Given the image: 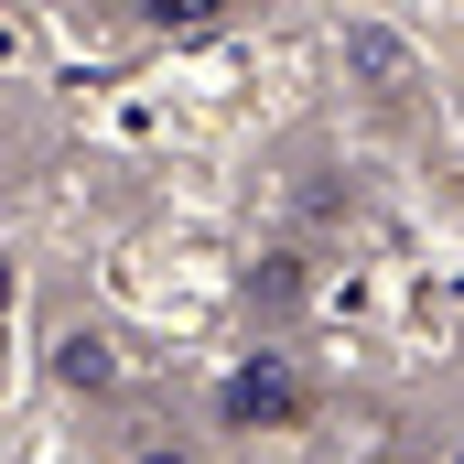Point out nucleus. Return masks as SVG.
Returning <instances> with one entry per match:
<instances>
[{
	"label": "nucleus",
	"mask_w": 464,
	"mask_h": 464,
	"mask_svg": "<svg viewBox=\"0 0 464 464\" xmlns=\"http://www.w3.org/2000/svg\"><path fill=\"white\" fill-rule=\"evenodd\" d=\"M292 411H303V378H292L281 356H248V367L227 378V421H237V432H259V421H292Z\"/></svg>",
	"instance_id": "nucleus-1"
},
{
	"label": "nucleus",
	"mask_w": 464,
	"mask_h": 464,
	"mask_svg": "<svg viewBox=\"0 0 464 464\" xmlns=\"http://www.w3.org/2000/svg\"><path fill=\"white\" fill-rule=\"evenodd\" d=\"M140 464H184V454H140Z\"/></svg>",
	"instance_id": "nucleus-3"
},
{
	"label": "nucleus",
	"mask_w": 464,
	"mask_h": 464,
	"mask_svg": "<svg viewBox=\"0 0 464 464\" xmlns=\"http://www.w3.org/2000/svg\"><path fill=\"white\" fill-rule=\"evenodd\" d=\"M151 22L162 33H206V22H227V0H151Z\"/></svg>",
	"instance_id": "nucleus-2"
}]
</instances>
